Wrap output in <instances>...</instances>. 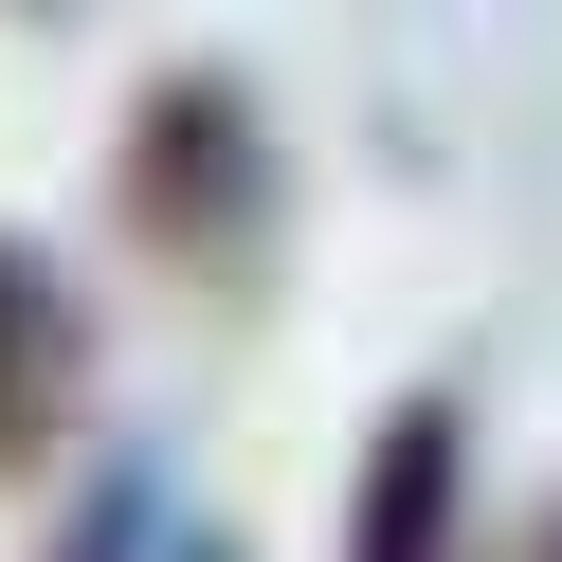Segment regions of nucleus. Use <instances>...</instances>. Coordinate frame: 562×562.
Returning <instances> with one entry per match:
<instances>
[{"label": "nucleus", "instance_id": "7ed1b4c3", "mask_svg": "<svg viewBox=\"0 0 562 562\" xmlns=\"http://www.w3.org/2000/svg\"><path fill=\"white\" fill-rule=\"evenodd\" d=\"M544 562H562V544H544Z\"/></svg>", "mask_w": 562, "mask_h": 562}, {"label": "nucleus", "instance_id": "f03ea898", "mask_svg": "<svg viewBox=\"0 0 562 562\" xmlns=\"http://www.w3.org/2000/svg\"><path fill=\"white\" fill-rule=\"evenodd\" d=\"M55 363H74V327H55V291H37V272L0 255V436L55 400Z\"/></svg>", "mask_w": 562, "mask_h": 562}, {"label": "nucleus", "instance_id": "f257e3e1", "mask_svg": "<svg viewBox=\"0 0 562 562\" xmlns=\"http://www.w3.org/2000/svg\"><path fill=\"white\" fill-rule=\"evenodd\" d=\"M453 544V400H400L363 453V526H345V562H436Z\"/></svg>", "mask_w": 562, "mask_h": 562}]
</instances>
